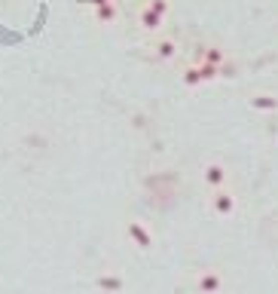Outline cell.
Masks as SVG:
<instances>
[{
	"instance_id": "obj_1",
	"label": "cell",
	"mask_w": 278,
	"mask_h": 294,
	"mask_svg": "<svg viewBox=\"0 0 278 294\" xmlns=\"http://www.w3.org/2000/svg\"><path fill=\"white\" fill-rule=\"evenodd\" d=\"M98 16H101V19H110V16H113V7H104V10H101Z\"/></svg>"
}]
</instances>
